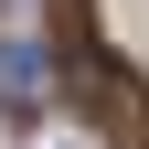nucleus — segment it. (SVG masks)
I'll return each mask as SVG.
<instances>
[{"instance_id":"1","label":"nucleus","mask_w":149,"mask_h":149,"mask_svg":"<svg viewBox=\"0 0 149 149\" xmlns=\"http://www.w3.org/2000/svg\"><path fill=\"white\" fill-rule=\"evenodd\" d=\"M74 96H85L107 149H149V74L139 64H117L107 43H74Z\"/></svg>"},{"instance_id":"2","label":"nucleus","mask_w":149,"mask_h":149,"mask_svg":"<svg viewBox=\"0 0 149 149\" xmlns=\"http://www.w3.org/2000/svg\"><path fill=\"white\" fill-rule=\"evenodd\" d=\"M43 107H53V53L32 32H11L0 43V117H43Z\"/></svg>"}]
</instances>
